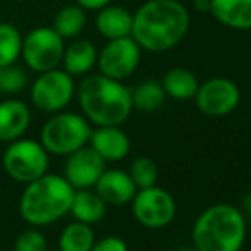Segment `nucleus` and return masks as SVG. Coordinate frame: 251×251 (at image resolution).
Segmentation results:
<instances>
[{
	"mask_svg": "<svg viewBox=\"0 0 251 251\" xmlns=\"http://www.w3.org/2000/svg\"><path fill=\"white\" fill-rule=\"evenodd\" d=\"M132 212L142 226L159 229L168 226L176 215L175 199L166 190L157 186L142 188L133 195Z\"/></svg>",
	"mask_w": 251,
	"mask_h": 251,
	"instance_id": "nucleus-9",
	"label": "nucleus"
},
{
	"mask_svg": "<svg viewBox=\"0 0 251 251\" xmlns=\"http://www.w3.org/2000/svg\"><path fill=\"white\" fill-rule=\"evenodd\" d=\"M130 178H132L133 185L137 186V190L149 188L157 183L159 178V169L157 164L152 161L151 157H137L135 161L130 164L128 171Z\"/></svg>",
	"mask_w": 251,
	"mask_h": 251,
	"instance_id": "nucleus-25",
	"label": "nucleus"
},
{
	"mask_svg": "<svg viewBox=\"0 0 251 251\" xmlns=\"http://www.w3.org/2000/svg\"><path fill=\"white\" fill-rule=\"evenodd\" d=\"M161 84L166 96L176 101L193 100L200 86L195 74L188 69H183V67H175V69L168 70L162 77Z\"/></svg>",
	"mask_w": 251,
	"mask_h": 251,
	"instance_id": "nucleus-19",
	"label": "nucleus"
},
{
	"mask_svg": "<svg viewBox=\"0 0 251 251\" xmlns=\"http://www.w3.org/2000/svg\"><path fill=\"white\" fill-rule=\"evenodd\" d=\"M210 14L226 27L251 29V0H210Z\"/></svg>",
	"mask_w": 251,
	"mask_h": 251,
	"instance_id": "nucleus-16",
	"label": "nucleus"
},
{
	"mask_svg": "<svg viewBox=\"0 0 251 251\" xmlns=\"http://www.w3.org/2000/svg\"><path fill=\"white\" fill-rule=\"evenodd\" d=\"M23 36L12 24L0 23V67L16 63L21 56Z\"/></svg>",
	"mask_w": 251,
	"mask_h": 251,
	"instance_id": "nucleus-24",
	"label": "nucleus"
},
{
	"mask_svg": "<svg viewBox=\"0 0 251 251\" xmlns=\"http://www.w3.org/2000/svg\"><path fill=\"white\" fill-rule=\"evenodd\" d=\"M94 232L89 224L72 222L60 234V251H91L94 245Z\"/></svg>",
	"mask_w": 251,
	"mask_h": 251,
	"instance_id": "nucleus-22",
	"label": "nucleus"
},
{
	"mask_svg": "<svg viewBox=\"0 0 251 251\" xmlns=\"http://www.w3.org/2000/svg\"><path fill=\"white\" fill-rule=\"evenodd\" d=\"M126 2H133V0H126Z\"/></svg>",
	"mask_w": 251,
	"mask_h": 251,
	"instance_id": "nucleus-33",
	"label": "nucleus"
},
{
	"mask_svg": "<svg viewBox=\"0 0 251 251\" xmlns=\"http://www.w3.org/2000/svg\"><path fill=\"white\" fill-rule=\"evenodd\" d=\"M98 62L96 47L89 40H77L65 47L62 56L63 70L70 75H84L93 70Z\"/></svg>",
	"mask_w": 251,
	"mask_h": 251,
	"instance_id": "nucleus-18",
	"label": "nucleus"
},
{
	"mask_svg": "<svg viewBox=\"0 0 251 251\" xmlns=\"http://www.w3.org/2000/svg\"><path fill=\"white\" fill-rule=\"evenodd\" d=\"M77 5H80L84 10H100L104 5H108L111 0H75Z\"/></svg>",
	"mask_w": 251,
	"mask_h": 251,
	"instance_id": "nucleus-29",
	"label": "nucleus"
},
{
	"mask_svg": "<svg viewBox=\"0 0 251 251\" xmlns=\"http://www.w3.org/2000/svg\"><path fill=\"white\" fill-rule=\"evenodd\" d=\"M195 9L200 12H210V0H195Z\"/></svg>",
	"mask_w": 251,
	"mask_h": 251,
	"instance_id": "nucleus-30",
	"label": "nucleus"
},
{
	"mask_svg": "<svg viewBox=\"0 0 251 251\" xmlns=\"http://www.w3.org/2000/svg\"><path fill=\"white\" fill-rule=\"evenodd\" d=\"M195 104L207 116H227L238 108L241 93L236 82L226 77H214L200 84L195 94Z\"/></svg>",
	"mask_w": 251,
	"mask_h": 251,
	"instance_id": "nucleus-11",
	"label": "nucleus"
},
{
	"mask_svg": "<svg viewBox=\"0 0 251 251\" xmlns=\"http://www.w3.org/2000/svg\"><path fill=\"white\" fill-rule=\"evenodd\" d=\"M3 169L12 179L19 183H29L40 178L48 169V152L41 142L29 139L12 140L3 152Z\"/></svg>",
	"mask_w": 251,
	"mask_h": 251,
	"instance_id": "nucleus-6",
	"label": "nucleus"
},
{
	"mask_svg": "<svg viewBox=\"0 0 251 251\" xmlns=\"http://www.w3.org/2000/svg\"><path fill=\"white\" fill-rule=\"evenodd\" d=\"M91 126L77 113H55L41 128V146L47 152L69 155L89 142Z\"/></svg>",
	"mask_w": 251,
	"mask_h": 251,
	"instance_id": "nucleus-5",
	"label": "nucleus"
},
{
	"mask_svg": "<svg viewBox=\"0 0 251 251\" xmlns=\"http://www.w3.org/2000/svg\"><path fill=\"white\" fill-rule=\"evenodd\" d=\"M86 21V10L80 5H65L56 12L51 27L63 40H70L82 33Z\"/></svg>",
	"mask_w": 251,
	"mask_h": 251,
	"instance_id": "nucleus-21",
	"label": "nucleus"
},
{
	"mask_svg": "<svg viewBox=\"0 0 251 251\" xmlns=\"http://www.w3.org/2000/svg\"><path fill=\"white\" fill-rule=\"evenodd\" d=\"M31 123V111L19 100L0 101V142H12L24 135Z\"/></svg>",
	"mask_w": 251,
	"mask_h": 251,
	"instance_id": "nucleus-15",
	"label": "nucleus"
},
{
	"mask_svg": "<svg viewBox=\"0 0 251 251\" xmlns=\"http://www.w3.org/2000/svg\"><path fill=\"white\" fill-rule=\"evenodd\" d=\"M27 86V74L23 67L10 63L0 67V93L19 94Z\"/></svg>",
	"mask_w": 251,
	"mask_h": 251,
	"instance_id": "nucleus-26",
	"label": "nucleus"
},
{
	"mask_svg": "<svg viewBox=\"0 0 251 251\" xmlns=\"http://www.w3.org/2000/svg\"><path fill=\"white\" fill-rule=\"evenodd\" d=\"M246 203H248V210L251 212V197H250V199H248V201H246Z\"/></svg>",
	"mask_w": 251,
	"mask_h": 251,
	"instance_id": "nucleus-31",
	"label": "nucleus"
},
{
	"mask_svg": "<svg viewBox=\"0 0 251 251\" xmlns=\"http://www.w3.org/2000/svg\"><path fill=\"white\" fill-rule=\"evenodd\" d=\"M179 251H199V250L195 248V250H179Z\"/></svg>",
	"mask_w": 251,
	"mask_h": 251,
	"instance_id": "nucleus-32",
	"label": "nucleus"
},
{
	"mask_svg": "<svg viewBox=\"0 0 251 251\" xmlns=\"http://www.w3.org/2000/svg\"><path fill=\"white\" fill-rule=\"evenodd\" d=\"M245 238V217L227 203L208 207L193 226V243L199 251H239Z\"/></svg>",
	"mask_w": 251,
	"mask_h": 251,
	"instance_id": "nucleus-4",
	"label": "nucleus"
},
{
	"mask_svg": "<svg viewBox=\"0 0 251 251\" xmlns=\"http://www.w3.org/2000/svg\"><path fill=\"white\" fill-rule=\"evenodd\" d=\"M96 193L106 201V205H125L130 203L137 193V186L133 185L128 173L120 169H104L98 178Z\"/></svg>",
	"mask_w": 251,
	"mask_h": 251,
	"instance_id": "nucleus-14",
	"label": "nucleus"
},
{
	"mask_svg": "<svg viewBox=\"0 0 251 251\" xmlns=\"http://www.w3.org/2000/svg\"><path fill=\"white\" fill-rule=\"evenodd\" d=\"M166 101V93L162 89V84L159 80L149 79L140 82L135 89L132 91V104L133 108L140 111L152 113L159 109Z\"/></svg>",
	"mask_w": 251,
	"mask_h": 251,
	"instance_id": "nucleus-23",
	"label": "nucleus"
},
{
	"mask_svg": "<svg viewBox=\"0 0 251 251\" xmlns=\"http://www.w3.org/2000/svg\"><path fill=\"white\" fill-rule=\"evenodd\" d=\"M190 29V14L178 0H149L133 14L132 34L140 48L166 51L175 48Z\"/></svg>",
	"mask_w": 251,
	"mask_h": 251,
	"instance_id": "nucleus-1",
	"label": "nucleus"
},
{
	"mask_svg": "<svg viewBox=\"0 0 251 251\" xmlns=\"http://www.w3.org/2000/svg\"><path fill=\"white\" fill-rule=\"evenodd\" d=\"M75 190L63 176L48 175L27 183L19 201L23 219L31 226L53 224L70 212Z\"/></svg>",
	"mask_w": 251,
	"mask_h": 251,
	"instance_id": "nucleus-3",
	"label": "nucleus"
},
{
	"mask_svg": "<svg viewBox=\"0 0 251 251\" xmlns=\"http://www.w3.org/2000/svg\"><path fill=\"white\" fill-rule=\"evenodd\" d=\"M63 50V38L53 27H34L23 38L21 56L31 70L41 74L56 69L62 63Z\"/></svg>",
	"mask_w": 251,
	"mask_h": 251,
	"instance_id": "nucleus-7",
	"label": "nucleus"
},
{
	"mask_svg": "<svg viewBox=\"0 0 251 251\" xmlns=\"http://www.w3.org/2000/svg\"><path fill=\"white\" fill-rule=\"evenodd\" d=\"M91 149H94L104 161H122L130 152V139L120 125H106L91 130Z\"/></svg>",
	"mask_w": 251,
	"mask_h": 251,
	"instance_id": "nucleus-13",
	"label": "nucleus"
},
{
	"mask_svg": "<svg viewBox=\"0 0 251 251\" xmlns=\"http://www.w3.org/2000/svg\"><path fill=\"white\" fill-rule=\"evenodd\" d=\"M104 159L91 147H80L69 154L63 166V178L74 190H86L96 185L98 178L104 171Z\"/></svg>",
	"mask_w": 251,
	"mask_h": 251,
	"instance_id": "nucleus-12",
	"label": "nucleus"
},
{
	"mask_svg": "<svg viewBox=\"0 0 251 251\" xmlns=\"http://www.w3.org/2000/svg\"><path fill=\"white\" fill-rule=\"evenodd\" d=\"M77 98L86 118L98 126L122 125L133 109L132 89L102 74L87 75L79 84Z\"/></svg>",
	"mask_w": 251,
	"mask_h": 251,
	"instance_id": "nucleus-2",
	"label": "nucleus"
},
{
	"mask_svg": "<svg viewBox=\"0 0 251 251\" xmlns=\"http://www.w3.org/2000/svg\"><path fill=\"white\" fill-rule=\"evenodd\" d=\"M133 14H130L125 7L104 5L96 16V27L101 36L106 40H116L132 34Z\"/></svg>",
	"mask_w": 251,
	"mask_h": 251,
	"instance_id": "nucleus-17",
	"label": "nucleus"
},
{
	"mask_svg": "<svg viewBox=\"0 0 251 251\" xmlns=\"http://www.w3.org/2000/svg\"><path fill=\"white\" fill-rule=\"evenodd\" d=\"M75 93L74 79L65 70L51 69L41 72L31 86V101L40 111L58 113L67 108Z\"/></svg>",
	"mask_w": 251,
	"mask_h": 251,
	"instance_id": "nucleus-8",
	"label": "nucleus"
},
{
	"mask_svg": "<svg viewBox=\"0 0 251 251\" xmlns=\"http://www.w3.org/2000/svg\"><path fill=\"white\" fill-rule=\"evenodd\" d=\"M47 238L38 229H26L16 239L14 251H47Z\"/></svg>",
	"mask_w": 251,
	"mask_h": 251,
	"instance_id": "nucleus-27",
	"label": "nucleus"
},
{
	"mask_svg": "<svg viewBox=\"0 0 251 251\" xmlns=\"http://www.w3.org/2000/svg\"><path fill=\"white\" fill-rule=\"evenodd\" d=\"M140 50L142 48L132 36L108 40L98 55L96 63L100 67V74L116 80L130 77L140 63Z\"/></svg>",
	"mask_w": 251,
	"mask_h": 251,
	"instance_id": "nucleus-10",
	"label": "nucleus"
},
{
	"mask_svg": "<svg viewBox=\"0 0 251 251\" xmlns=\"http://www.w3.org/2000/svg\"><path fill=\"white\" fill-rule=\"evenodd\" d=\"M91 251H128L126 243L118 236H106V238L94 241Z\"/></svg>",
	"mask_w": 251,
	"mask_h": 251,
	"instance_id": "nucleus-28",
	"label": "nucleus"
},
{
	"mask_svg": "<svg viewBox=\"0 0 251 251\" xmlns=\"http://www.w3.org/2000/svg\"><path fill=\"white\" fill-rule=\"evenodd\" d=\"M70 214L75 217V221L84 222V224H96L104 217L106 201L89 188L75 190L72 205H70Z\"/></svg>",
	"mask_w": 251,
	"mask_h": 251,
	"instance_id": "nucleus-20",
	"label": "nucleus"
}]
</instances>
